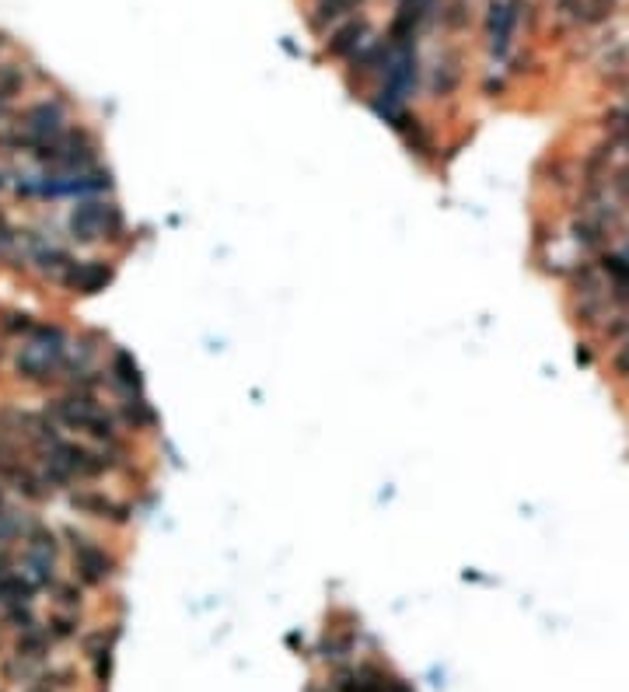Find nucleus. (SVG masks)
<instances>
[{
    "label": "nucleus",
    "instance_id": "1",
    "mask_svg": "<svg viewBox=\"0 0 629 692\" xmlns=\"http://www.w3.org/2000/svg\"><path fill=\"white\" fill-rule=\"evenodd\" d=\"M49 420L91 437V441H98L102 448H116L119 444L116 413H112L91 388H67L60 399L49 402Z\"/></svg>",
    "mask_w": 629,
    "mask_h": 692
},
{
    "label": "nucleus",
    "instance_id": "2",
    "mask_svg": "<svg viewBox=\"0 0 629 692\" xmlns=\"http://www.w3.org/2000/svg\"><path fill=\"white\" fill-rule=\"evenodd\" d=\"M67 224L77 242H102V238H112L116 231H123V214L116 210V203L84 200L70 210Z\"/></svg>",
    "mask_w": 629,
    "mask_h": 692
},
{
    "label": "nucleus",
    "instance_id": "3",
    "mask_svg": "<svg viewBox=\"0 0 629 692\" xmlns=\"http://www.w3.org/2000/svg\"><path fill=\"white\" fill-rule=\"evenodd\" d=\"M521 0H490V18H486V35H490V49L504 56L511 49L514 28H518Z\"/></svg>",
    "mask_w": 629,
    "mask_h": 692
},
{
    "label": "nucleus",
    "instance_id": "4",
    "mask_svg": "<svg viewBox=\"0 0 629 692\" xmlns=\"http://www.w3.org/2000/svg\"><path fill=\"white\" fill-rule=\"evenodd\" d=\"M109 280H112V270L105 263H95V259L77 263L74 259V266H70L67 277H63L60 284H67L70 291H77V294H98Z\"/></svg>",
    "mask_w": 629,
    "mask_h": 692
},
{
    "label": "nucleus",
    "instance_id": "5",
    "mask_svg": "<svg viewBox=\"0 0 629 692\" xmlns=\"http://www.w3.org/2000/svg\"><path fill=\"white\" fill-rule=\"evenodd\" d=\"M616 11V0H560V18L570 25H598Z\"/></svg>",
    "mask_w": 629,
    "mask_h": 692
},
{
    "label": "nucleus",
    "instance_id": "6",
    "mask_svg": "<svg viewBox=\"0 0 629 692\" xmlns=\"http://www.w3.org/2000/svg\"><path fill=\"white\" fill-rule=\"evenodd\" d=\"M74 563H77V574L88 584H102L105 577L112 574V563H109V556H105V549H98L95 542H88V539L77 546Z\"/></svg>",
    "mask_w": 629,
    "mask_h": 692
},
{
    "label": "nucleus",
    "instance_id": "7",
    "mask_svg": "<svg viewBox=\"0 0 629 692\" xmlns=\"http://www.w3.org/2000/svg\"><path fill=\"white\" fill-rule=\"evenodd\" d=\"M364 35H367V25L364 21H343V25L332 28L329 35V53L332 56H343V60H350V56H357V49L364 46Z\"/></svg>",
    "mask_w": 629,
    "mask_h": 692
},
{
    "label": "nucleus",
    "instance_id": "8",
    "mask_svg": "<svg viewBox=\"0 0 629 692\" xmlns=\"http://www.w3.org/2000/svg\"><path fill=\"white\" fill-rule=\"evenodd\" d=\"M364 0H315V25H343Z\"/></svg>",
    "mask_w": 629,
    "mask_h": 692
},
{
    "label": "nucleus",
    "instance_id": "9",
    "mask_svg": "<svg viewBox=\"0 0 629 692\" xmlns=\"http://www.w3.org/2000/svg\"><path fill=\"white\" fill-rule=\"evenodd\" d=\"M81 507H88L95 518H112V521H126V511L119 504H112L102 493H91V497H81Z\"/></svg>",
    "mask_w": 629,
    "mask_h": 692
},
{
    "label": "nucleus",
    "instance_id": "10",
    "mask_svg": "<svg viewBox=\"0 0 629 692\" xmlns=\"http://www.w3.org/2000/svg\"><path fill=\"white\" fill-rule=\"evenodd\" d=\"M455 84H458V63L455 60H444V63L437 60L434 74H430V88L441 91V95H448Z\"/></svg>",
    "mask_w": 629,
    "mask_h": 692
},
{
    "label": "nucleus",
    "instance_id": "11",
    "mask_svg": "<svg viewBox=\"0 0 629 692\" xmlns=\"http://www.w3.org/2000/svg\"><path fill=\"white\" fill-rule=\"evenodd\" d=\"M626 186H629V175H626Z\"/></svg>",
    "mask_w": 629,
    "mask_h": 692
}]
</instances>
